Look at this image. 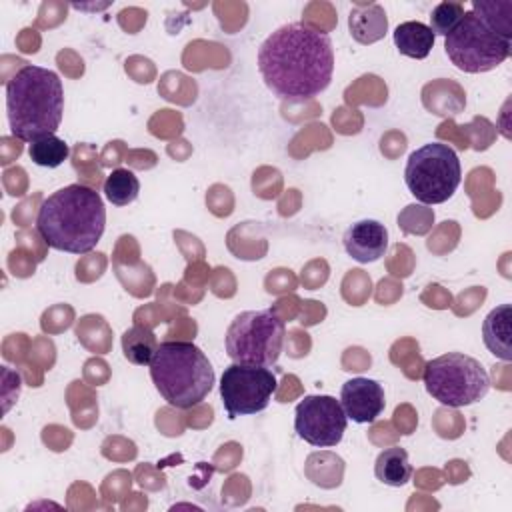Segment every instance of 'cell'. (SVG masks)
I'll return each mask as SVG.
<instances>
[{
    "label": "cell",
    "instance_id": "cell-17",
    "mask_svg": "<svg viewBox=\"0 0 512 512\" xmlns=\"http://www.w3.org/2000/svg\"><path fill=\"white\" fill-rule=\"evenodd\" d=\"M156 348H158V340L154 332L146 326L136 324L122 334V352H124V358L132 364H138V366L150 364Z\"/></svg>",
    "mask_w": 512,
    "mask_h": 512
},
{
    "label": "cell",
    "instance_id": "cell-18",
    "mask_svg": "<svg viewBox=\"0 0 512 512\" xmlns=\"http://www.w3.org/2000/svg\"><path fill=\"white\" fill-rule=\"evenodd\" d=\"M140 182L128 168H116L104 180V194L114 206H128L138 198Z\"/></svg>",
    "mask_w": 512,
    "mask_h": 512
},
{
    "label": "cell",
    "instance_id": "cell-8",
    "mask_svg": "<svg viewBox=\"0 0 512 512\" xmlns=\"http://www.w3.org/2000/svg\"><path fill=\"white\" fill-rule=\"evenodd\" d=\"M404 180L416 200L424 204H442L452 198L462 180L460 160L448 144H424L408 156Z\"/></svg>",
    "mask_w": 512,
    "mask_h": 512
},
{
    "label": "cell",
    "instance_id": "cell-15",
    "mask_svg": "<svg viewBox=\"0 0 512 512\" xmlns=\"http://www.w3.org/2000/svg\"><path fill=\"white\" fill-rule=\"evenodd\" d=\"M434 40H436L434 32L430 30V26L422 22H414V20L402 22L394 30V44L398 52L416 60H422L430 54Z\"/></svg>",
    "mask_w": 512,
    "mask_h": 512
},
{
    "label": "cell",
    "instance_id": "cell-7",
    "mask_svg": "<svg viewBox=\"0 0 512 512\" xmlns=\"http://www.w3.org/2000/svg\"><path fill=\"white\" fill-rule=\"evenodd\" d=\"M450 62L470 74L494 70L510 56V38L502 36L476 12H464L456 28L444 36Z\"/></svg>",
    "mask_w": 512,
    "mask_h": 512
},
{
    "label": "cell",
    "instance_id": "cell-3",
    "mask_svg": "<svg viewBox=\"0 0 512 512\" xmlns=\"http://www.w3.org/2000/svg\"><path fill=\"white\" fill-rule=\"evenodd\" d=\"M6 112L14 138L36 142L58 130L64 112L62 80L42 66H24L6 80Z\"/></svg>",
    "mask_w": 512,
    "mask_h": 512
},
{
    "label": "cell",
    "instance_id": "cell-1",
    "mask_svg": "<svg viewBox=\"0 0 512 512\" xmlns=\"http://www.w3.org/2000/svg\"><path fill=\"white\" fill-rule=\"evenodd\" d=\"M264 84L284 100H306L328 88L334 72V48L326 32L302 22L274 30L258 50Z\"/></svg>",
    "mask_w": 512,
    "mask_h": 512
},
{
    "label": "cell",
    "instance_id": "cell-14",
    "mask_svg": "<svg viewBox=\"0 0 512 512\" xmlns=\"http://www.w3.org/2000/svg\"><path fill=\"white\" fill-rule=\"evenodd\" d=\"M348 28L356 42L374 44L388 30L386 12L380 4H356L348 16Z\"/></svg>",
    "mask_w": 512,
    "mask_h": 512
},
{
    "label": "cell",
    "instance_id": "cell-19",
    "mask_svg": "<svg viewBox=\"0 0 512 512\" xmlns=\"http://www.w3.org/2000/svg\"><path fill=\"white\" fill-rule=\"evenodd\" d=\"M68 154H70L68 144L62 138H58L56 134L44 136V138L32 142L28 148V156L32 158V162L38 166H44V168L60 166L68 158Z\"/></svg>",
    "mask_w": 512,
    "mask_h": 512
},
{
    "label": "cell",
    "instance_id": "cell-10",
    "mask_svg": "<svg viewBox=\"0 0 512 512\" xmlns=\"http://www.w3.org/2000/svg\"><path fill=\"white\" fill-rule=\"evenodd\" d=\"M348 416L334 396L328 394H312L304 396V400L296 406L294 428L298 436L320 448L336 446L346 432Z\"/></svg>",
    "mask_w": 512,
    "mask_h": 512
},
{
    "label": "cell",
    "instance_id": "cell-4",
    "mask_svg": "<svg viewBox=\"0 0 512 512\" xmlns=\"http://www.w3.org/2000/svg\"><path fill=\"white\" fill-rule=\"evenodd\" d=\"M148 366L156 390L176 408L200 404L214 386V368L192 342L170 340L158 344Z\"/></svg>",
    "mask_w": 512,
    "mask_h": 512
},
{
    "label": "cell",
    "instance_id": "cell-16",
    "mask_svg": "<svg viewBox=\"0 0 512 512\" xmlns=\"http://www.w3.org/2000/svg\"><path fill=\"white\" fill-rule=\"evenodd\" d=\"M374 474L386 486H404L412 476V464L408 460V452L400 446L382 450L376 458Z\"/></svg>",
    "mask_w": 512,
    "mask_h": 512
},
{
    "label": "cell",
    "instance_id": "cell-5",
    "mask_svg": "<svg viewBox=\"0 0 512 512\" xmlns=\"http://www.w3.org/2000/svg\"><path fill=\"white\" fill-rule=\"evenodd\" d=\"M424 386L440 404L460 408L488 394L490 376L476 358L462 352H448L426 362Z\"/></svg>",
    "mask_w": 512,
    "mask_h": 512
},
{
    "label": "cell",
    "instance_id": "cell-13",
    "mask_svg": "<svg viewBox=\"0 0 512 512\" xmlns=\"http://www.w3.org/2000/svg\"><path fill=\"white\" fill-rule=\"evenodd\" d=\"M510 322H512V306L510 304H500L490 314L484 318L482 324V338L486 348L502 358L504 362L512 360V344H510Z\"/></svg>",
    "mask_w": 512,
    "mask_h": 512
},
{
    "label": "cell",
    "instance_id": "cell-12",
    "mask_svg": "<svg viewBox=\"0 0 512 512\" xmlns=\"http://www.w3.org/2000/svg\"><path fill=\"white\" fill-rule=\"evenodd\" d=\"M344 248L360 264L376 262L388 248V230L378 220H358L344 232Z\"/></svg>",
    "mask_w": 512,
    "mask_h": 512
},
{
    "label": "cell",
    "instance_id": "cell-11",
    "mask_svg": "<svg viewBox=\"0 0 512 512\" xmlns=\"http://www.w3.org/2000/svg\"><path fill=\"white\" fill-rule=\"evenodd\" d=\"M340 404L350 420L370 424L384 412V388L370 378H352L342 384Z\"/></svg>",
    "mask_w": 512,
    "mask_h": 512
},
{
    "label": "cell",
    "instance_id": "cell-2",
    "mask_svg": "<svg viewBox=\"0 0 512 512\" xmlns=\"http://www.w3.org/2000/svg\"><path fill=\"white\" fill-rule=\"evenodd\" d=\"M106 208L100 194L84 184H70L52 192L40 206L36 230L60 252L86 254L102 238Z\"/></svg>",
    "mask_w": 512,
    "mask_h": 512
},
{
    "label": "cell",
    "instance_id": "cell-6",
    "mask_svg": "<svg viewBox=\"0 0 512 512\" xmlns=\"http://www.w3.org/2000/svg\"><path fill=\"white\" fill-rule=\"evenodd\" d=\"M284 338V320L272 310H246L230 322L224 346L232 362L274 366L284 348Z\"/></svg>",
    "mask_w": 512,
    "mask_h": 512
},
{
    "label": "cell",
    "instance_id": "cell-9",
    "mask_svg": "<svg viewBox=\"0 0 512 512\" xmlns=\"http://www.w3.org/2000/svg\"><path fill=\"white\" fill-rule=\"evenodd\" d=\"M276 390V376L268 366L232 362L220 378V398L230 418L262 412Z\"/></svg>",
    "mask_w": 512,
    "mask_h": 512
},
{
    "label": "cell",
    "instance_id": "cell-20",
    "mask_svg": "<svg viewBox=\"0 0 512 512\" xmlns=\"http://www.w3.org/2000/svg\"><path fill=\"white\" fill-rule=\"evenodd\" d=\"M464 16V6L460 2H440L430 14V30L434 36H448Z\"/></svg>",
    "mask_w": 512,
    "mask_h": 512
}]
</instances>
